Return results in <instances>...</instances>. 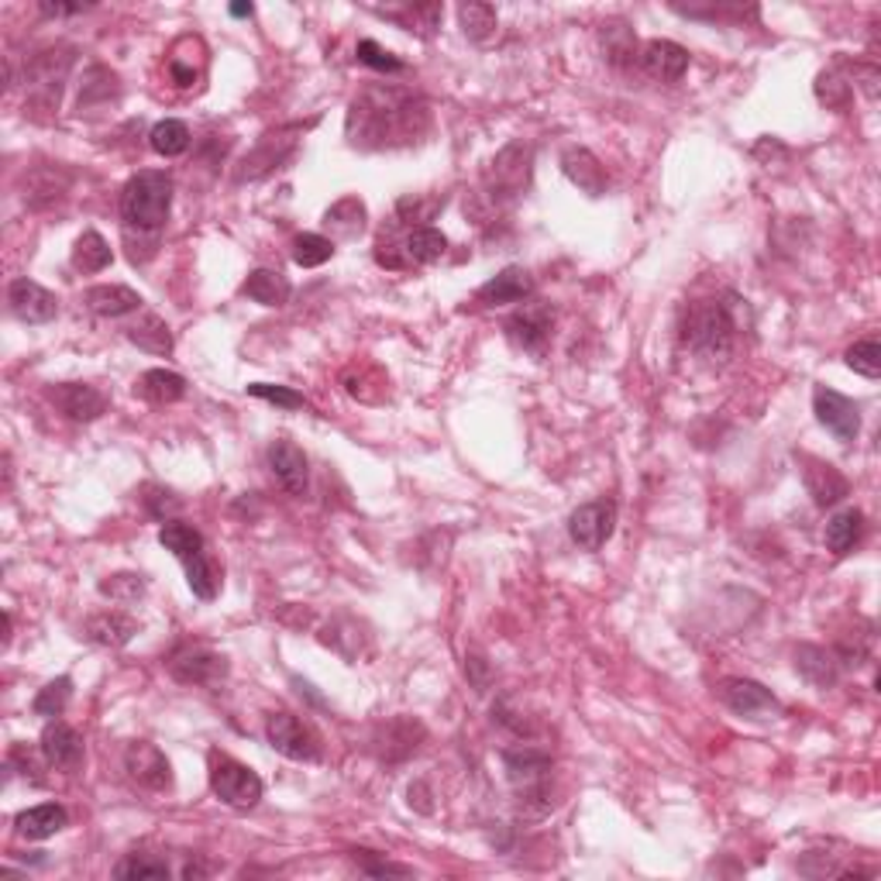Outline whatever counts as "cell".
Masks as SVG:
<instances>
[{
  "instance_id": "cell-22",
  "label": "cell",
  "mask_w": 881,
  "mask_h": 881,
  "mask_svg": "<svg viewBox=\"0 0 881 881\" xmlns=\"http://www.w3.org/2000/svg\"><path fill=\"white\" fill-rule=\"evenodd\" d=\"M69 827V813L60 803H42L32 809H21L14 816V830L24 840H49Z\"/></svg>"
},
{
  "instance_id": "cell-6",
  "label": "cell",
  "mask_w": 881,
  "mask_h": 881,
  "mask_svg": "<svg viewBox=\"0 0 881 881\" xmlns=\"http://www.w3.org/2000/svg\"><path fill=\"white\" fill-rule=\"evenodd\" d=\"M503 764H506V778L514 782L520 806H530L534 799L548 803V775H551V758L541 751H503ZM551 806V803H548Z\"/></svg>"
},
{
  "instance_id": "cell-52",
  "label": "cell",
  "mask_w": 881,
  "mask_h": 881,
  "mask_svg": "<svg viewBox=\"0 0 881 881\" xmlns=\"http://www.w3.org/2000/svg\"><path fill=\"white\" fill-rule=\"evenodd\" d=\"M45 18H69V14H79V11H87L83 4H42L39 8Z\"/></svg>"
},
{
  "instance_id": "cell-50",
  "label": "cell",
  "mask_w": 881,
  "mask_h": 881,
  "mask_svg": "<svg viewBox=\"0 0 881 881\" xmlns=\"http://www.w3.org/2000/svg\"><path fill=\"white\" fill-rule=\"evenodd\" d=\"M355 861H358V868H362L365 874H373V878H386V874H400V878H407V874H413V868H407V864L373 861V850H355Z\"/></svg>"
},
{
  "instance_id": "cell-14",
  "label": "cell",
  "mask_w": 881,
  "mask_h": 881,
  "mask_svg": "<svg viewBox=\"0 0 881 881\" xmlns=\"http://www.w3.org/2000/svg\"><path fill=\"white\" fill-rule=\"evenodd\" d=\"M8 303H11V314L24 324H49L60 314V297L49 293L42 282L35 279H14L8 287Z\"/></svg>"
},
{
  "instance_id": "cell-2",
  "label": "cell",
  "mask_w": 881,
  "mask_h": 881,
  "mask_svg": "<svg viewBox=\"0 0 881 881\" xmlns=\"http://www.w3.org/2000/svg\"><path fill=\"white\" fill-rule=\"evenodd\" d=\"M169 207H173V180L162 169H141L121 190V221L128 232L138 227L141 235H159L169 221Z\"/></svg>"
},
{
  "instance_id": "cell-42",
  "label": "cell",
  "mask_w": 881,
  "mask_h": 881,
  "mask_svg": "<svg viewBox=\"0 0 881 881\" xmlns=\"http://www.w3.org/2000/svg\"><path fill=\"white\" fill-rule=\"evenodd\" d=\"M334 255V241L324 235H297L293 241V262L303 269H318Z\"/></svg>"
},
{
  "instance_id": "cell-32",
  "label": "cell",
  "mask_w": 881,
  "mask_h": 881,
  "mask_svg": "<svg viewBox=\"0 0 881 881\" xmlns=\"http://www.w3.org/2000/svg\"><path fill=\"white\" fill-rule=\"evenodd\" d=\"M795 668H799V675L806 681H813L816 689H830L837 681V658L827 647L803 644L799 651H795Z\"/></svg>"
},
{
  "instance_id": "cell-8",
  "label": "cell",
  "mask_w": 881,
  "mask_h": 881,
  "mask_svg": "<svg viewBox=\"0 0 881 881\" xmlns=\"http://www.w3.org/2000/svg\"><path fill=\"white\" fill-rule=\"evenodd\" d=\"M169 675L183 686H204V689H217L221 681L227 678V658L217 655V651L204 647V644H186L180 647L173 658H169Z\"/></svg>"
},
{
  "instance_id": "cell-34",
  "label": "cell",
  "mask_w": 881,
  "mask_h": 881,
  "mask_svg": "<svg viewBox=\"0 0 881 881\" xmlns=\"http://www.w3.org/2000/svg\"><path fill=\"white\" fill-rule=\"evenodd\" d=\"M159 545H162L165 551H173L176 561H186L190 555H196V551H204V548H207V545H204V534L196 530V527H190V524H183V520H165V524L159 527Z\"/></svg>"
},
{
  "instance_id": "cell-41",
  "label": "cell",
  "mask_w": 881,
  "mask_h": 881,
  "mask_svg": "<svg viewBox=\"0 0 881 881\" xmlns=\"http://www.w3.org/2000/svg\"><path fill=\"white\" fill-rule=\"evenodd\" d=\"M169 874H173L169 864L149 855H128L125 861L114 864V878H121V881H165Z\"/></svg>"
},
{
  "instance_id": "cell-49",
  "label": "cell",
  "mask_w": 881,
  "mask_h": 881,
  "mask_svg": "<svg viewBox=\"0 0 881 881\" xmlns=\"http://www.w3.org/2000/svg\"><path fill=\"white\" fill-rule=\"evenodd\" d=\"M358 63L373 66V69H379V73H404V63L396 60V55H393L389 49H383L379 42H373V39L358 42Z\"/></svg>"
},
{
  "instance_id": "cell-24",
  "label": "cell",
  "mask_w": 881,
  "mask_h": 881,
  "mask_svg": "<svg viewBox=\"0 0 881 881\" xmlns=\"http://www.w3.org/2000/svg\"><path fill=\"white\" fill-rule=\"evenodd\" d=\"M600 42H603V55H606L610 66H616V69L641 66V45H637V35H634L631 24L606 21L603 32H600Z\"/></svg>"
},
{
  "instance_id": "cell-31",
  "label": "cell",
  "mask_w": 881,
  "mask_h": 881,
  "mask_svg": "<svg viewBox=\"0 0 881 881\" xmlns=\"http://www.w3.org/2000/svg\"><path fill=\"white\" fill-rule=\"evenodd\" d=\"M135 393L141 396V400L165 407V404L183 400V396H186V379L180 373H169V368H149V373L135 383Z\"/></svg>"
},
{
  "instance_id": "cell-12",
  "label": "cell",
  "mask_w": 881,
  "mask_h": 881,
  "mask_svg": "<svg viewBox=\"0 0 881 881\" xmlns=\"http://www.w3.org/2000/svg\"><path fill=\"white\" fill-rule=\"evenodd\" d=\"M616 530V503L613 499H592L582 503L568 517V534L579 545V551H600Z\"/></svg>"
},
{
  "instance_id": "cell-33",
  "label": "cell",
  "mask_w": 881,
  "mask_h": 881,
  "mask_svg": "<svg viewBox=\"0 0 881 881\" xmlns=\"http://www.w3.org/2000/svg\"><path fill=\"white\" fill-rule=\"evenodd\" d=\"M407 259L410 266H431L438 262L441 255L448 251V238L438 232V227L431 224H423V227H410V235H407Z\"/></svg>"
},
{
  "instance_id": "cell-27",
  "label": "cell",
  "mask_w": 881,
  "mask_h": 881,
  "mask_svg": "<svg viewBox=\"0 0 881 881\" xmlns=\"http://www.w3.org/2000/svg\"><path fill=\"white\" fill-rule=\"evenodd\" d=\"M423 741V727L410 717H396L389 720L386 727H379V737H376V744H383V758L389 761H400L407 754H413Z\"/></svg>"
},
{
  "instance_id": "cell-1",
  "label": "cell",
  "mask_w": 881,
  "mask_h": 881,
  "mask_svg": "<svg viewBox=\"0 0 881 881\" xmlns=\"http://www.w3.org/2000/svg\"><path fill=\"white\" fill-rule=\"evenodd\" d=\"M348 141L355 149H404L423 141L431 131V107L400 87H365L348 107Z\"/></svg>"
},
{
  "instance_id": "cell-13",
  "label": "cell",
  "mask_w": 881,
  "mask_h": 881,
  "mask_svg": "<svg viewBox=\"0 0 881 881\" xmlns=\"http://www.w3.org/2000/svg\"><path fill=\"white\" fill-rule=\"evenodd\" d=\"M813 410H816V420L837 441H844V444L858 441V434H861V407L855 400H847L844 393L816 386L813 389Z\"/></svg>"
},
{
  "instance_id": "cell-53",
  "label": "cell",
  "mask_w": 881,
  "mask_h": 881,
  "mask_svg": "<svg viewBox=\"0 0 881 881\" xmlns=\"http://www.w3.org/2000/svg\"><path fill=\"white\" fill-rule=\"evenodd\" d=\"M251 11H255L251 4H235V8H232V14H235V18H251Z\"/></svg>"
},
{
  "instance_id": "cell-17",
  "label": "cell",
  "mask_w": 881,
  "mask_h": 881,
  "mask_svg": "<svg viewBox=\"0 0 881 881\" xmlns=\"http://www.w3.org/2000/svg\"><path fill=\"white\" fill-rule=\"evenodd\" d=\"M49 400L60 407L69 420L76 423H90L107 413V396L87 383H60L49 389Z\"/></svg>"
},
{
  "instance_id": "cell-29",
  "label": "cell",
  "mask_w": 881,
  "mask_h": 881,
  "mask_svg": "<svg viewBox=\"0 0 881 881\" xmlns=\"http://www.w3.org/2000/svg\"><path fill=\"white\" fill-rule=\"evenodd\" d=\"M241 293L255 303H262V307H282L290 300L293 287H290V279L276 269H255L241 282Z\"/></svg>"
},
{
  "instance_id": "cell-20",
  "label": "cell",
  "mask_w": 881,
  "mask_h": 881,
  "mask_svg": "<svg viewBox=\"0 0 881 881\" xmlns=\"http://www.w3.org/2000/svg\"><path fill=\"white\" fill-rule=\"evenodd\" d=\"M641 69L658 79V83H678L689 69V52L681 49L678 42H668V39H655L641 49Z\"/></svg>"
},
{
  "instance_id": "cell-35",
  "label": "cell",
  "mask_w": 881,
  "mask_h": 881,
  "mask_svg": "<svg viewBox=\"0 0 881 881\" xmlns=\"http://www.w3.org/2000/svg\"><path fill=\"white\" fill-rule=\"evenodd\" d=\"M114 259L110 245L100 232H83L73 245V269L76 272H104Z\"/></svg>"
},
{
  "instance_id": "cell-43",
  "label": "cell",
  "mask_w": 881,
  "mask_h": 881,
  "mask_svg": "<svg viewBox=\"0 0 881 881\" xmlns=\"http://www.w3.org/2000/svg\"><path fill=\"white\" fill-rule=\"evenodd\" d=\"M850 94H855V87H850L847 76H840V69H823L816 76V97H819V104L844 110L850 104Z\"/></svg>"
},
{
  "instance_id": "cell-3",
  "label": "cell",
  "mask_w": 881,
  "mask_h": 881,
  "mask_svg": "<svg viewBox=\"0 0 881 881\" xmlns=\"http://www.w3.org/2000/svg\"><path fill=\"white\" fill-rule=\"evenodd\" d=\"M737 321L723 300H699L686 310L681 321V345L702 362H727L733 352Z\"/></svg>"
},
{
  "instance_id": "cell-45",
  "label": "cell",
  "mask_w": 881,
  "mask_h": 881,
  "mask_svg": "<svg viewBox=\"0 0 881 881\" xmlns=\"http://www.w3.org/2000/svg\"><path fill=\"white\" fill-rule=\"evenodd\" d=\"M379 14L396 21L400 28H407V32H423V35H428L431 28H438V21H441L438 4H420V8H407V11H379Z\"/></svg>"
},
{
  "instance_id": "cell-37",
  "label": "cell",
  "mask_w": 881,
  "mask_h": 881,
  "mask_svg": "<svg viewBox=\"0 0 881 881\" xmlns=\"http://www.w3.org/2000/svg\"><path fill=\"white\" fill-rule=\"evenodd\" d=\"M459 21H462L465 35H469L475 45L493 42L496 32H499L496 8H493V4H479V0H472V4H462V8H459Z\"/></svg>"
},
{
  "instance_id": "cell-28",
  "label": "cell",
  "mask_w": 881,
  "mask_h": 881,
  "mask_svg": "<svg viewBox=\"0 0 881 881\" xmlns=\"http://www.w3.org/2000/svg\"><path fill=\"white\" fill-rule=\"evenodd\" d=\"M87 307L94 310L97 318H125V314H135L141 310V297L131 290V287H121V282H110V287H94L87 290Z\"/></svg>"
},
{
  "instance_id": "cell-47",
  "label": "cell",
  "mask_w": 881,
  "mask_h": 881,
  "mask_svg": "<svg viewBox=\"0 0 881 881\" xmlns=\"http://www.w3.org/2000/svg\"><path fill=\"white\" fill-rule=\"evenodd\" d=\"M248 396H255V400H266V404H276L282 410H303L307 400H303V393L290 389V386H272V383H251L248 386Z\"/></svg>"
},
{
  "instance_id": "cell-9",
  "label": "cell",
  "mask_w": 881,
  "mask_h": 881,
  "mask_svg": "<svg viewBox=\"0 0 881 881\" xmlns=\"http://www.w3.org/2000/svg\"><path fill=\"white\" fill-rule=\"evenodd\" d=\"M717 696L730 713L744 720H772L782 713V702L754 678H723L717 686Z\"/></svg>"
},
{
  "instance_id": "cell-15",
  "label": "cell",
  "mask_w": 881,
  "mask_h": 881,
  "mask_svg": "<svg viewBox=\"0 0 881 881\" xmlns=\"http://www.w3.org/2000/svg\"><path fill=\"white\" fill-rule=\"evenodd\" d=\"M39 751H42V758H45L49 769L66 772V775L79 772L83 754H87V748H83V737H79L73 727L60 723V720H52V723L42 730Z\"/></svg>"
},
{
  "instance_id": "cell-40",
  "label": "cell",
  "mask_w": 881,
  "mask_h": 881,
  "mask_svg": "<svg viewBox=\"0 0 881 881\" xmlns=\"http://www.w3.org/2000/svg\"><path fill=\"white\" fill-rule=\"evenodd\" d=\"M69 699H73V678H69V675H60V678H52L49 686L39 689L32 709H35V717L55 720V717H63V713H66Z\"/></svg>"
},
{
  "instance_id": "cell-23",
  "label": "cell",
  "mask_w": 881,
  "mask_h": 881,
  "mask_svg": "<svg viewBox=\"0 0 881 881\" xmlns=\"http://www.w3.org/2000/svg\"><path fill=\"white\" fill-rule=\"evenodd\" d=\"M561 169H565V176L572 180L579 190H585L589 196H603L610 180H606V169L600 165V159H595L589 149H568L561 155Z\"/></svg>"
},
{
  "instance_id": "cell-36",
  "label": "cell",
  "mask_w": 881,
  "mask_h": 881,
  "mask_svg": "<svg viewBox=\"0 0 881 881\" xmlns=\"http://www.w3.org/2000/svg\"><path fill=\"white\" fill-rule=\"evenodd\" d=\"M125 334H128L131 345L146 348V352H152V355H169V352H173V331H169V324H165L162 318H155V314L141 318V321H138L135 327H128Z\"/></svg>"
},
{
  "instance_id": "cell-10",
  "label": "cell",
  "mask_w": 881,
  "mask_h": 881,
  "mask_svg": "<svg viewBox=\"0 0 881 881\" xmlns=\"http://www.w3.org/2000/svg\"><path fill=\"white\" fill-rule=\"evenodd\" d=\"M300 131H303L300 125H293V128H279V131H266V135L259 138V146H255V149L241 159V165H238V183L262 180V176H269L272 169H279L287 159H293V152H297V138H293V135H300Z\"/></svg>"
},
{
  "instance_id": "cell-48",
  "label": "cell",
  "mask_w": 881,
  "mask_h": 881,
  "mask_svg": "<svg viewBox=\"0 0 881 881\" xmlns=\"http://www.w3.org/2000/svg\"><path fill=\"white\" fill-rule=\"evenodd\" d=\"M441 207L444 201H438V196H407V201L396 204V221H404V224L417 221V227H423V221H431Z\"/></svg>"
},
{
  "instance_id": "cell-46",
  "label": "cell",
  "mask_w": 881,
  "mask_h": 881,
  "mask_svg": "<svg viewBox=\"0 0 881 881\" xmlns=\"http://www.w3.org/2000/svg\"><path fill=\"white\" fill-rule=\"evenodd\" d=\"M100 595H107V600H114V603H135V600H141V595H146V579L131 576V572L107 576L100 582Z\"/></svg>"
},
{
  "instance_id": "cell-16",
  "label": "cell",
  "mask_w": 881,
  "mask_h": 881,
  "mask_svg": "<svg viewBox=\"0 0 881 881\" xmlns=\"http://www.w3.org/2000/svg\"><path fill=\"white\" fill-rule=\"evenodd\" d=\"M125 769L141 788H149V792H165L169 785H173V764H169V758L155 744H146V741L131 744L125 751Z\"/></svg>"
},
{
  "instance_id": "cell-11",
  "label": "cell",
  "mask_w": 881,
  "mask_h": 881,
  "mask_svg": "<svg viewBox=\"0 0 881 881\" xmlns=\"http://www.w3.org/2000/svg\"><path fill=\"white\" fill-rule=\"evenodd\" d=\"M266 741L272 751H279L290 761H318L321 758L318 733L310 730L303 720H297L293 713H272L266 720Z\"/></svg>"
},
{
  "instance_id": "cell-7",
  "label": "cell",
  "mask_w": 881,
  "mask_h": 881,
  "mask_svg": "<svg viewBox=\"0 0 881 881\" xmlns=\"http://www.w3.org/2000/svg\"><path fill=\"white\" fill-rule=\"evenodd\" d=\"M551 327H555V310L548 303H541V300L517 307L503 324L506 337L514 341L520 352H530V355H545L548 352Z\"/></svg>"
},
{
  "instance_id": "cell-38",
  "label": "cell",
  "mask_w": 881,
  "mask_h": 881,
  "mask_svg": "<svg viewBox=\"0 0 881 881\" xmlns=\"http://www.w3.org/2000/svg\"><path fill=\"white\" fill-rule=\"evenodd\" d=\"M180 565H183V572H186L190 592L196 595V600L211 603L214 595H217V585H221V579H217V568H214V561L207 558V548H204V551H196V555H190V558H186V561H180Z\"/></svg>"
},
{
  "instance_id": "cell-44",
  "label": "cell",
  "mask_w": 881,
  "mask_h": 881,
  "mask_svg": "<svg viewBox=\"0 0 881 881\" xmlns=\"http://www.w3.org/2000/svg\"><path fill=\"white\" fill-rule=\"evenodd\" d=\"M844 358L864 379H878L881 376V345H878V337H864V341H858V345H850Z\"/></svg>"
},
{
  "instance_id": "cell-4",
  "label": "cell",
  "mask_w": 881,
  "mask_h": 881,
  "mask_svg": "<svg viewBox=\"0 0 881 881\" xmlns=\"http://www.w3.org/2000/svg\"><path fill=\"white\" fill-rule=\"evenodd\" d=\"M211 788L214 795L232 809H251L259 806L262 799V778L255 775L248 764L235 761V758H224V754H214L211 758Z\"/></svg>"
},
{
  "instance_id": "cell-21",
  "label": "cell",
  "mask_w": 881,
  "mask_h": 881,
  "mask_svg": "<svg viewBox=\"0 0 881 881\" xmlns=\"http://www.w3.org/2000/svg\"><path fill=\"white\" fill-rule=\"evenodd\" d=\"M534 293V279L524 266H506L499 276H493L486 287H479L475 300L482 307H503V303H524Z\"/></svg>"
},
{
  "instance_id": "cell-51",
  "label": "cell",
  "mask_w": 881,
  "mask_h": 881,
  "mask_svg": "<svg viewBox=\"0 0 881 881\" xmlns=\"http://www.w3.org/2000/svg\"><path fill=\"white\" fill-rule=\"evenodd\" d=\"M155 496H146V506H149V514L155 517V520H173V514L180 509V499L169 493V490H152Z\"/></svg>"
},
{
  "instance_id": "cell-30",
  "label": "cell",
  "mask_w": 881,
  "mask_h": 881,
  "mask_svg": "<svg viewBox=\"0 0 881 881\" xmlns=\"http://www.w3.org/2000/svg\"><path fill=\"white\" fill-rule=\"evenodd\" d=\"M861 537H864V514H861V509H855V506L840 509V514H834L827 520V548L837 558L855 551L861 545Z\"/></svg>"
},
{
  "instance_id": "cell-19",
  "label": "cell",
  "mask_w": 881,
  "mask_h": 881,
  "mask_svg": "<svg viewBox=\"0 0 881 881\" xmlns=\"http://www.w3.org/2000/svg\"><path fill=\"white\" fill-rule=\"evenodd\" d=\"M799 465H803V479H806V490L813 496L816 506H837L847 493H850V482L840 475V469H834L830 462L823 459H813V454H799Z\"/></svg>"
},
{
  "instance_id": "cell-26",
  "label": "cell",
  "mask_w": 881,
  "mask_h": 881,
  "mask_svg": "<svg viewBox=\"0 0 881 881\" xmlns=\"http://www.w3.org/2000/svg\"><path fill=\"white\" fill-rule=\"evenodd\" d=\"M138 634V620L121 610H104L87 620V637L100 647H125Z\"/></svg>"
},
{
  "instance_id": "cell-25",
  "label": "cell",
  "mask_w": 881,
  "mask_h": 881,
  "mask_svg": "<svg viewBox=\"0 0 881 881\" xmlns=\"http://www.w3.org/2000/svg\"><path fill=\"white\" fill-rule=\"evenodd\" d=\"M324 227L331 232V241H355L365 235L368 227V211L358 196H345V201H337L334 207H327L324 214Z\"/></svg>"
},
{
  "instance_id": "cell-39",
  "label": "cell",
  "mask_w": 881,
  "mask_h": 881,
  "mask_svg": "<svg viewBox=\"0 0 881 881\" xmlns=\"http://www.w3.org/2000/svg\"><path fill=\"white\" fill-rule=\"evenodd\" d=\"M190 141H193V135H190L186 121H176V118H165V121H159V125L149 131V146H152V152H159V155H165V159L183 155V152L190 149Z\"/></svg>"
},
{
  "instance_id": "cell-18",
  "label": "cell",
  "mask_w": 881,
  "mask_h": 881,
  "mask_svg": "<svg viewBox=\"0 0 881 881\" xmlns=\"http://www.w3.org/2000/svg\"><path fill=\"white\" fill-rule=\"evenodd\" d=\"M269 469L276 475V482L290 496H307V486H310V469H307V454L287 441V438H276L269 444Z\"/></svg>"
},
{
  "instance_id": "cell-5",
  "label": "cell",
  "mask_w": 881,
  "mask_h": 881,
  "mask_svg": "<svg viewBox=\"0 0 881 881\" xmlns=\"http://www.w3.org/2000/svg\"><path fill=\"white\" fill-rule=\"evenodd\" d=\"M530 162H534V149L527 141H509V146L493 159L490 165V196L493 201H514L530 186Z\"/></svg>"
}]
</instances>
